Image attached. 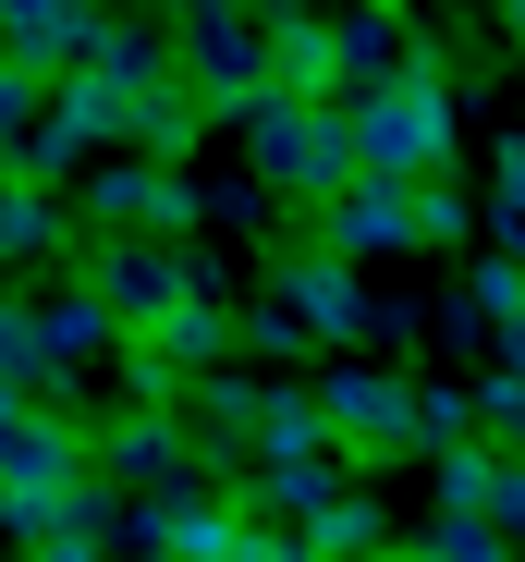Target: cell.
<instances>
[{
    "instance_id": "6da1fadb",
    "label": "cell",
    "mask_w": 525,
    "mask_h": 562,
    "mask_svg": "<svg viewBox=\"0 0 525 562\" xmlns=\"http://www.w3.org/2000/svg\"><path fill=\"white\" fill-rule=\"evenodd\" d=\"M232 123H244L256 183H282V196H306V209L330 196L342 171H355V111H342V99H294V86H256Z\"/></svg>"
},
{
    "instance_id": "7a4b0ae2",
    "label": "cell",
    "mask_w": 525,
    "mask_h": 562,
    "mask_svg": "<svg viewBox=\"0 0 525 562\" xmlns=\"http://www.w3.org/2000/svg\"><path fill=\"white\" fill-rule=\"evenodd\" d=\"M441 159H453V74L415 49V61H403L391 86H367V99H355V171L427 183Z\"/></svg>"
},
{
    "instance_id": "3957f363",
    "label": "cell",
    "mask_w": 525,
    "mask_h": 562,
    "mask_svg": "<svg viewBox=\"0 0 525 562\" xmlns=\"http://www.w3.org/2000/svg\"><path fill=\"white\" fill-rule=\"evenodd\" d=\"M171 61H184V86L232 123L256 86H270V25H256L244 0H220V13H184V49H171Z\"/></svg>"
},
{
    "instance_id": "277c9868",
    "label": "cell",
    "mask_w": 525,
    "mask_h": 562,
    "mask_svg": "<svg viewBox=\"0 0 525 562\" xmlns=\"http://www.w3.org/2000/svg\"><path fill=\"white\" fill-rule=\"evenodd\" d=\"M85 221H99V233H147V245H184L196 233V183H184V159H99Z\"/></svg>"
},
{
    "instance_id": "5b68a950",
    "label": "cell",
    "mask_w": 525,
    "mask_h": 562,
    "mask_svg": "<svg viewBox=\"0 0 525 562\" xmlns=\"http://www.w3.org/2000/svg\"><path fill=\"white\" fill-rule=\"evenodd\" d=\"M85 294H99V306L123 318V342H147L171 306L196 294V257H184V245H147V233H111V257L85 269Z\"/></svg>"
},
{
    "instance_id": "8992f818",
    "label": "cell",
    "mask_w": 525,
    "mask_h": 562,
    "mask_svg": "<svg viewBox=\"0 0 525 562\" xmlns=\"http://www.w3.org/2000/svg\"><path fill=\"white\" fill-rule=\"evenodd\" d=\"M318 245H342V257H391V245H415V183H391V171H342L330 196H318Z\"/></svg>"
},
{
    "instance_id": "52a82bcc",
    "label": "cell",
    "mask_w": 525,
    "mask_h": 562,
    "mask_svg": "<svg viewBox=\"0 0 525 562\" xmlns=\"http://www.w3.org/2000/svg\"><path fill=\"white\" fill-rule=\"evenodd\" d=\"M318 416L355 440V452H427L415 392H403V380H379V367H342V380H318Z\"/></svg>"
},
{
    "instance_id": "ba28073f",
    "label": "cell",
    "mask_w": 525,
    "mask_h": 562,
    "mask_svg": "<svg viewBox=\"0 0 525 562\" xmlns=\"http://www.w3.org/2000/svg\"><path fill=\"white\" fill-rule=\"evenodd\" d=\"M99 0H0V61H25V74H73L85 49H99Z\"/></svg>"
},
{
    "instance_id": "9c48e42d",
    "label": "cell",
    "mask_w": 525,
    "mask_h": 562,
    "mask_svg": "<svg viewBox=\"0 0 525 562\" xmlns=\"http://www.w3.org/2000/svg\"><path fill=\"white\" fill-rule=\"evenodd\" d=\"M270 294L294 306V330H306V342L367 330V294H355V257H342V245H318V257H282V281H270Z\"/></svg>"
},
{
    "instance_id": "30bf717a",
    "label": "cell",
    "mask_w": 525,
    "mask_h": 562,
    "mask_svg": "<svg viewBox=\"0 0 525 562\" xmlns=\"http://www.w3.org/2000/svg\"><path fill=\"white\" fill-rule=\"evenodd\" d=\"M147 538H159L171 562H244L256 514H232V502H208V490H184V477H171V490L147 502Z\"/></svg>"
},
{
    "instance_id": "8fae6325",
    "label": "cell",
    "mask_w": 525,
    "mask_h": 562,
    "mask_svg": "<svg viewBox=\"0 0 525 562\" xmlns=\"http://www.w3.org/2000/svg\"><path fill=\"white\" fill-rule=\"evenodd\" d=\"M85 464H99V452H85L61 416H37V404H0V490H73Z\"/></svg>"
},
{
    "instance_id": "7c38bea8",
    "label": "cell",
    "mask_w": 525,
    "mask_h": 562,
    "mask_svg": "<svg viewBox=\"0 0 525 562\" xmlns=\"http://www.w3.org/2000/svg\"><path fill=\"white\" fill-rule=\"evenodd\" d=\"M403 61H415V37H403V13H391V0H379V13H355V25H342V111H355L367 86H391Z\"/></svg>"
},
{
    "instance_id": "4fadbf2b",
    "label": "cell",
    "mask_w": 525,
    "mask_h": 562,
    "mask_svg": "<svg viewBox=\"0 0 525 562\" xmlns=\"http://www.w3.org/2000/svg\"><path fill=\"white\" fill-rule=\"evenodd\" d=\"M147 342H159V367H220V355L244 342V318H232V306H208V294H184Z\"/></svg>"
},
{
    "instance_id": "5bb4252c",
    "label": "cell",
    "mask_w": 525,
    "mask_h": 562,
    "mask_svg": "<svg viewBox=\"0 0 525 562\" xmlns=\"http://www.w3.org/2000/svg\"><path fill=\"white\" fill-rule=\"evenodd\" d=\"M111 477H135V490H171V477H184V416H135V428L111 440Z\"/></svg>"
},
{
    "instance_id": "9a60e30c",
    "label": "cell",
    "mask_w": 525,
    "mask_h": 562,
    "mask_svg": "<svg viewBox=\"0 0 525 562\" xmlns=\"http://www.w3.org/2000/svg\"><path fill=\"white\" fill-rule=\"evenodd\" d=\"M306 538H318L330 562H391V514H379L367 490H342V502H330V514H318Z\"/></svg>"
},
{
    "instance_id": "2e32d148",
    "label": "cell",
    "mask_w": 525,
    "mask_h": 562,
    "mask_svg": "<svg viewBox=\"0 0 525 562\" xmlns=\"http://www.w3.org/2000/svg\"><path fill=\"white\" fill-rule=\"evenodd\" d=\"M61 245V196L25 171V183H0V257H49Z\"/></svg>"
},
{
    "instance_id": "e0dca14e",
    "label": "cell",
    "mask_w": 525,
    "mask_h": 562,
    "mask_svg": "<svg viewBox=\"0 0 525 562\" xmlns=\"http://www.w3.org/2000/svg\"><path fill=\"white\" fill-rule=\"evenodd\" d=\"M37 342H49V367H61V355H99V342H123V318H111L99 294H61V306H37Z\"/></svg>"
},
{
    "instance_id": "ac0fdd59",
    "label": "cell",
    "mask_w": 525,
    "mask_h": 562,
    "mask_svg": "<svg viewBox=\"0 0 525 562\" xmlns=\"http://www.w3.org/2000/svg\"><path fill=\"white\" fill-rule=\"evenodd\" d=\"M37 123H49V74L0 61V159H25V147H37Z\"/></svg>"
},
{
    "instance_id": "d6986e66",
    "label": "cell",
    "mask_w": 525,
    "mask_h": 562,
    "mask_svg": "<svg viewBox=\"0 0 525 562\" xmlns=\"http://www.w3.org/2000/svg\"><path fill=\"white\" fill-rule=\"evenodd\" d=\"M415 562H513V538H501L489 514H453V502H441V526H427Z\"/></svg>"
},
{
    "instance_id": "ffe728a7",
    "label": "cell",
    "mask_w": 525,
    "mask_h": 562,
    "mask_svg": "<svg viewBox=\"0 0 525 562\" xmlns=\"http://www.w3.org/2000/svg\"><path fill=\"white\" fill-rule=\"evenodd\" d=\"M477 416H489V440H501V452H525V367H501V380L477 392Z\"/></svg>"
},
{
    "instance_id": "44dd1931",
    "label": "cell",
    "mask_w": 525,
    "mask_h": 562,
    "mask_svg": "<svg viewBox=\"0 0 525 562\" xmlns=\"http://www.w3.org/2000/svg\"><path fill=\"white\" fill-rule=\"evenodd\" d=\"M453 233H465V196L427 171V183H415V245H453Z\"/></svg>"
},
{
    "instance_id": "7402d4cb",
    "label": "cell",
    "mask_w": 525,
    "mask_h": 562,
    "mask_svg": "<svg viewBox=\"0 0 525 562\" xmlns=\"http://www.w3.org/2000/svg\"><path fill=\"white\" fill-rule=\"evenodd\" d=\"M501 37H525V0H501Z\"/></svg>"
},
{
    "instance_id": "603a6c76",
    "label": "cell",
    "mask_w": 525,
    "mask_h": 562,
    "mask_svg": "<svg viewBox=\"0 0 525 562\" xmlns=\"http://www.w3.org/2000/svg\"><path fill=\"white\" fill-rule=\"evenodd\" d=\"M184 13H220V0H184Z\"/></svg>"
}]
</instances>
